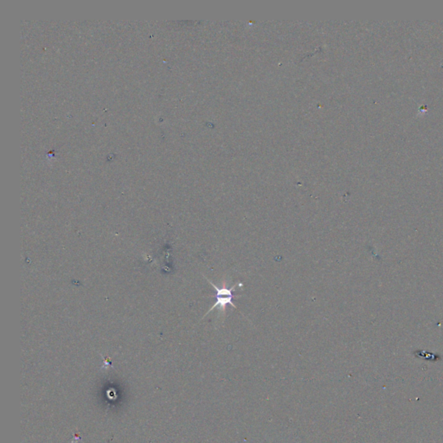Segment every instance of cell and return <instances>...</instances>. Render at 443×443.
I'll return each mask as SVG.
<instances>
[{"label": "cell", "instance_id": "obj_1", "mask_svg": "<svg viewBox=\"0 0 443 443\" xmlns=\"http://www.w3.org/2000/svg\"><path fill=\"white\" fill-rule=\"evenodd\" d=\"M207 280L214 288L217 293H216V302H215L213 306H211V309L206 312V314L205 316L208 315L211 311L216 309L217 307H220L221 309H225L227 305H230L234 308H236V306L233 303V298H234V294L233 293L235 291L236 287H243L244 283H235V285L233 286V287H230V288H227L225 285L223 286V288H218V287L215 285L214 283H211V280H209V279H207Z\"/></svg>", "mask_w": 443, "mask_h": 443}]
</instances>
